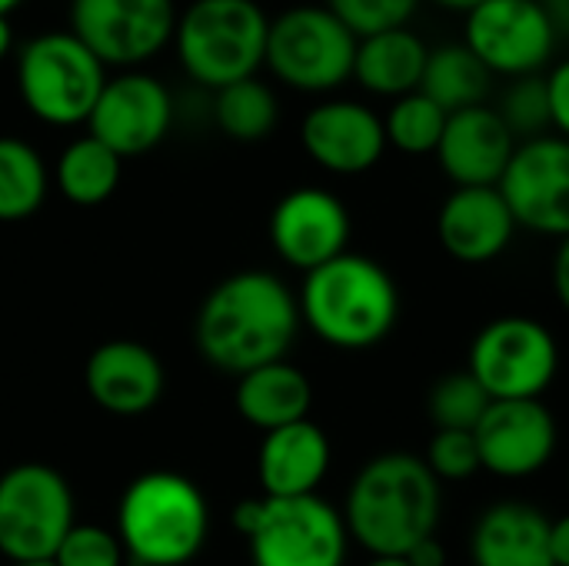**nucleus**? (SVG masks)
Returning <instances> with one entry per match:
<instances>
[{
    "instance_id": "8",
    "label": "nucleus",
    "mask_w": 569,
    "mask_h": 566,
    "mask_svg": "<svg viewBox=\"0 0 569 566\" xmlns=\"http://www.w3.org/2000/svg\"><path fill=\"white\" fill-rule=\"evenodd\" d=\"M353 57L357 37L323 3H300L270 20L263 67L300 93H333L353 80Z\"/></svg>"
},
{
    "instance_id": "12",
    "label": "nucleus",
    "mask_w": 569,
    "mask_h": 566,
    "mask_svg": "<svg viewBox=\"0 0 569 566\" xmlns=\"http://www.w3.org/2000/svg\"><path fill=\"white\" fill-rule=\"evenodd\" d=\"M173 0H70V33L103 67H137L173 43Z\"/></svg>"
},
{
    "instance_id": "3",
    "label": "nucleus",
    "mask_w": 569,
    "mask_h": 566,
    "mask_svg": "<svg viewBox=\"0 0 569 566\" xmlns=\"http://www.w3.org/2000/svg\"><path fill=\"white\" fill-rule=\"evenodd\" d=\"M300 320L337 350H370L387 340L400 317V290L383 264L363 254H340L303 274Z\"/></svg>"
},
{
    "instance_id": "28",
    "label": "nucleus",
    "mask_w": 569,
    "mask_h": 566,
    "mask_svg": "<svg viewBox=\"0 0 569 566\" xmlns=\"http://www.w3.org/2000/svg\"><path fill=\"white\" fill-rule=\"evenodd\" d=\"M47 197L43 157L20 137H0V224H20Z\"/></svg>"
},
{
    "instance_id": "31",
    "label": "nucleus",
    "mask_w": 569,
    "mask_h": 566,
    "mask_svg": "<svg viewBox=\"0 0 569 566\" xmlns=\"http://www.w3.org/2000/svg\"><path fill=\"white\" fill-rule=\"evenodd\" d=\"M497 113L503 117V123L510 127L517 143L553 133V127H550V97H547L543 73L510 80L500 103H497Z\"/></svg>"
},
{
    "instance_id": "5",
    "label": "nucleus",
    "mask_w": 569,
    "mask_h": 566,
    "mask_svg": "<svg viewBox=\"0 0 569 566\" xmlns=\"http://www.w3.org/2000/svg\"><path fill=\"white\" fill-rule=\"evenodd\" d=\"M253 566H343L350 534L343 514L320 494L250 497L233 507Z\"/></svg>"
},
{
    "instance_id": "14",
    "label": "nucleus",
    "mask_w": 569,
    "mask_h": 566,
    "mask_svg": "<svg viewBox=\"0 0 569 566\" xmlns=\"http://www.w3.org/2000/svg\"><path fill=\"white\" fill-rule=\"evenodd\" d=\"M173 123V97L163 80L127 70L107 77L90 117L87 133L110 147L120 160L150 153Z\"/></svg>"
},
{
    "instance_id": "39",
    "label": "nucleus",
    "mask_w": 569,
    "mask_h": 566,
    "mask_svg": "<svg viewBox=\"0 0 569 566\" xmlns=\"http://www.w3.org/2000/svg\"><path fill=\"white\" fill-rule=\"evenodd\" d=\"M543 7H547V13L553 20L557 33L569 37V0H543Z\"/></svg>"
},
{
    "instance_id": "42",
    "label": "nucleus",
    "mask_w": 569,
    "mask_h": 566,
    "mask_svg": "<svg viewBox=\"0 0 569 566\" xmlns=\"http://www.w3.org/2000/svg\"><path fill=\"white\" fill-rule=\"evenodd\" d=\"M363 566H410L407 557H370Z\"/></svg>"
},
{
    "instance_id": "36",
    "label": "nucleus",
    "mask_w": 569,
    "mask_h": 566,
    "mask_svg": "<svg viewBox=\"0 0 569 566\" xmlns=\"http://www.w3.org/2000/svg\"><path fill=\"white\" fill-rule=\"evenodd\" d=\"M410 566H447V547L440 544V537H427L420 540L410 554H407Z\"/></svg>"
},
{
    "instance_id": "2",
    "label": "nucleus",
    "mask_w": 569,
    "mask_h": 566,
    "mask_svg": "<svg viewBox=\"0 0 569 566\" xmlns=\"http://www.w3.org/2000/svg\"><path fill=\"white\" fill-rule=\"evenodd\" d=\"M443 484L423 457L407 450L377 454L347 490L343 524L370 557H407L420 540L437 537L443 517Z\"/></svg>"
},
{
    "instance_id": "37",
    "label": "nucleus",
    "mask_w": 569,
    "mask_h": 566,
    "mask_svg": "<svg viewBox=\"0 0 569 566\" xmlns=\"http://www.w3.org/2000/svg\"><path fill=\"white\" fill-rule=\"evenodd\" d=\"M553 290H557L560 307L569 314V237L560 240L557 257H553Z\"/></svg>"
},
{
    "instance_id": "25",
    "label": "nucleus",
    "mask_w": 569,
    "mask_h": 566,
    "mask_svg": "<svg viewBox=\"0 0 569 566\" xmlns=\"http://www.w3.org/2000/svg\"><path fill=\"white\" fill-rule=\"evenodd\" d=\"M490 87H493V73L480 63V57L463 40L430 47L420 93H427L437 107H443L447 113L480 107L487 103Z\"/></svg>"
},
{
    "instance_id": "33",
    "label": "nucleus",
    "mask_w": 569,
    "mask_h": 566,
    "mask_svg": "<svg viewBox=\"0 0 569 566\" xmlns=\"http://www.w3.org/2000/svg\"><path fill=\"white\" fill-rule=\"evenodd\" d=\"M423 464L430 467V474L440 484H460L477 477L480 467V450H477V437L470 430H433Z\"/></svg>"
},
{
    "instance_id": "11",
    "label": "nucleus",
    "mask_w": 569,
    "mask_h": 566,
    "mask_svg": "<svg viewBox=\"0 0 569 566\" xmlns=\"http://www.w3.org/2000/svg\"><path fill=\"white\" fill-rule=\"evenodd\" d=\"M463 43L493 77H533L553 63L560 33L543 0H483L463 13Z\"/></svg>"
},
{
    "instance_id": "22",
    "label": "nucleus",
    "mask_w": 569,
    "mask_h": 566,
    "mask_svg": "<svg viewBox=\"0 0 569 566\" xmlns=\"http://www.w3.org/2000/svg\"><path fill=\"white\" fill-rule=\"evenodd\" d=\"M473 566H553L550 517L527 500L490 504L470 534Z\"/></svg>"
},
{
    "instance_id": "9",
    "label": "nucleus",
    "mask_w": 569,
    "mask_h": 566,
    "mask_svg": "<svg viewBox=\"0 0 569 566\" xmlns=\"http://www.w3.org/2000/svg\"><path fill=\"white\" fill-rule=\"evenodd\" d=\"M467 370L490 400H540L560 374V344L533 317H497L473 337Z\"/></svg>"
},
{
    "instance_id": "26",
    "label": "nucleus",
    "mask_w": 569,
    "mask_h": 566,
    "mask_svg": "<svg viewBox=\"0 0 569 566\" xmlns=\"http://www.w3.org/2000/svg\"><path fill=\"white\" fill-rule=\"evenodd\" d=\"M123 160L97 137H77L57 160V190L77 207H97L113 197Z\"/></svg>"
},
{
    "instance_id": "18",
    "label": "nucleus",
    "mask_w": 569,
    "mask_h": 566,
    "mask_svg": "<svg viewBox=\"0 0 569 566\" xmlns=\"http://www.w3.org/2000/svg\"><path fill=\"white\" fill-rule=\"evenodd\" d=\"M517 137L497 113V107L480 103L447 117L437 163L453 187H497L513 160Z\"/></svg>"
},
{
    "instance_id": "38",
    "label": "nucleus",
    "mask_w": 569,
    "mask_h": 566,
    "mask_svg": "<svg viewBox=\"0 0 569 566\" xmlns=\"http://www.w3.org/2000/svg\"><path fill=\"white\" fill-rule=\"evenodd\" d=\"M550 564L569 566V514L550 520Z\"/></svg>"
},
{
    "instance_id": "24",
    "label": "nucleus",
    "mask_w": 569,
    "mask_h": 566,
    "mask_svg": "<svg viewBox=\"0 0 569 566\" xmlns=\"http://www.w3.org/2000/svg\"><path fill=\"white\" fill-rule=\"evenodd\" d=\"M427 53V40L410 27L360 37L353 57V80L373 97H407L420 90Z\"/></svg>"
},
{
    "instance_id": "7",
    "label": "nucleus",
    "mask_w": 569,
    "mask_h": 566,
    "mask_svg": "<svg viewBox=\"0 0 569 566\" xmlns=\"http://www.w3.org/2000/svg\"><path fill=\"white\" fill-rule=\"evenodd\" d=\"M103 83L107 67L70 30L37 33L17 53L20 100L50 127L87 123Z\"/></svg>"
},
{
    "instance_id": "41",
    "label": "nucleus",
    "mask_w": 569,
    "mask_h": 566,
    "mask_svg": "<svg viewBox=\"0 0 569 566\" xmlns=\"http://www.w3.org/2000/svg\"><path fill=\"white\" fill-rule=\"evenodd\" d=\"M430 3H437V7H443V10H453V13H467V10H473L477 3H483V0H430Z\"/></svg>"
},
{
    "instance_id": "17",
    "label": "nucleus",
    "mask_w": 569,
    "mask_h": 566,
    "mask_svg": "<svg viewBox=\"0 0 569 566\" xmlns=\"http://www.w3.org/2000/svg\"><path fill=\"white\" fill-rule=\"evenodd\" d=\"M300 143L307 157L337 177H357L373 170L387 153L383 117L363 100H320L300 123Z\"/></svg>"
},
{
    "instance_id": "34",
    "label": "nucleus",
    "mask_w": 569,
    "mask_h": 566,
    "mask_svg": "<svg viewBox=\"0 0 569 566\" xmlns=\"http://www.w3.org/2000/svg\"><path fill=\"white\" fill-rule=\"evenodd\" d=\"M57 566H123L127 554L120 537L100 524H73L53 554Z\"/></svg>"
},
{
    "instance_id": "27",
    "label": "nucleus",
    "mask_w": 569,
    "mask_h": 566,
    "mask_svg": "<svg viewBox=\"0 0 569 566\" xmlns=\"http://www.w3.org/2000/svg\"><path fill=\"white\" fill-rule=\"evenodd\" d=\"M213 120L230 140L253 143L273 133L280 120V103L260 77H247L213 90Z\"/></svg>"
},
{
    "instance_id": "44",
    "label": "nucleus",
    "mask_w": 569,
    "mask_h": 566,
    "mask_svg": "<svg viewBox=\"0 0 569 566\" xmlns=\"http://www.w3.org/2000/svg\"><path fill=\"white\" fill-rule=\"evenodd\" d=\"M10 566H57L53 560H33V564H10Z\"/></svg>"
},
{
    "instance_id": "4",
    "label": "nucleus",
    "mask_w": 569,
    "mask_h": 566,
    "mask_svg": "<svg viewBox=\"0 0 569 566\" xmlns=\"http://www.w3.org/2000/svg\"><path fill=\"white\" fill-rule=\"evenodd\" d=\"M210 510L200 487L173 470L130 480L117 507V537L137 566H187L207 544Z\"/></svg>"
},
{
    "instance_id": "40",
    "label": "nucleus",
    "mask_w": 569,
    "mask_h": 566,
    "mask_svg": "<svg viewBox=\"0 0 569 566\" xmlns=\"http://www.w3.org/2000/svg\"><path fill=\"white\" fill-rule=\"evenodd\" d=\"M13 50V27L7 17H0V60Z\"/></svg>"
},
{
    "instance_id": "43",
    "label": "nucleus",
    "mask_w": 569,
    "mask_h": 566,
    "mask_svg": "<svg viewBox=\"0 0 569 566\" xmlns=\"http://www.w3.org/2000/svg\"><path fill=\"white\" fill-rule=\"evenodd\" d=\"M20 3H23V0H0V17H10Z\"/></svg>"
},
{
    "instance_id": "21",
    "label": "nucleus",
    "mask_w": 569,
    "mask_h": 566,
    "mask_svg": "<svg viewBox=\"0 0 569 566\" xmlns=\"http://www.w3.org/2000/svg\"><path fill=\"white\" fill-rule=\"evenodd\" d=\"M330 460H333L330 440L323 427H317L310 417L263 434V444L257 454V477H260L263 497L317 494L330 474Z\"/></svg>"
},
{
    "instance_id": "19",
    "label": "nucleus",
    "mask_w": 569,
    "mask_h": 566,
    "mask_svg": "<svg viewBox=\"0 0 569 566\" xmlns=\"http://www.w3.org/2000/svg\"><path fill=\"white\" fill-rule=\"evenodd\" d=\"M513 237L517 220L500 187H453L437 210V240L460 264H490L510 250Z\"/></svg>"
},
{
    "instance_id": "29",
    "label": "nucleus",
    "mask_w": 569,
    "mask_h": 566,
    "mask_svg": "<svg viewBox=\"0 0 569 566\" xmlns=\"http://www.w3.org/2000/svg\"><path fill=\"white\" fill-rule=\"evenodd\" d=\"M447 110L437 107L427 93L413 90L407 97H397L383 117L387 130V147L407 153V157H427L437 153L443 127H447Z\"/></svg>"
},
{
    "instance_id": "13",
    "label": "nucleus",
    "mask_w": 569,
    "mask_h": 566,
    "mask_svg": "<svg viewBox=\"0 0 569 566\" xmlns=\"http://www.w3.org/2000/svg\"><path fill=\"white\" fill-rule=\"evenodd\" d=\"M507 207L513 210L517 227L569 237V140L547 133L537 140H523L513 150V160L497 183Z\"/></svg>"
},
{
    "instance_id": "10",
    "label": "nucleus",
    "mask_w": 569,
    "mask_h": 566,
    "mask_svg": "<svg viewBox=\"0 0 569 566\" xmlns=\"http://www.w3.org/2000/svg\"><path fill=\"white\" fill-rule=\"evenodd\" d=\"M73 524V494L60 470L17 464L0 474V554L10 564L53 560Z\"/></svg>"
},
{
    "instance_id": "20",
    "label": "nucleus",
    "mask_w": 569,
    "mask_h": 566,
    "mask_svg": "<svg viewBox=\"0 0 569 566\" xmlns=\"http://www.w3.org/2000/svg\"><path fill=\"white\" fill-rule=\"evenodd\" d=\"M83 384L100 410L113 417H140L160 404L167 374L150 347L137 340H107L90 354Z\"/></svg>"
},
{
    "instance_id": "32",
    "label": "nucleus",
    "mask_w": 569,
    "mask_h": 566,
    "mask_svg": "<svg viewBox=\"0 0 569 566\" xmlns=\"http://www.w3.org/2000/svg\"><path fill=\"white\" fill-rule=\"evenodd\" d=\"M423 0H323V7L360 40L380 30L410 27Z\"/></svg>"
},
{
    "instance_id": "1",
    "label": "nucleus",
    "mask_w": 569,
    "mask_h": 566,
    "mask_svg": "<svg viewBox=\"0 0 569 566\" xmlns=\"http://www.w3.org/2000/svg\"><path fill=\"white\" fill-rule=\"evenodd\" d=\"M300 324V304L280 277L240 270L207 294L193 337L210 367L243 377L257 367L287 360Z\"/></svg>"
},
{
    "instance_id": "30",
    "label": "nucleus",
    "mask_w": 569,
    "mask_h": 566,
    "mask_svg": "<svg viewBox=\"0 0 569 566\" xmlns=\"http://www.w3.org/2000/svg\"><path fill=\"white\" fill-rule=\"evenodd\" d=\"M490 394L470 370H453L430 387L427 414L437 430H477L483 414L490 410Z\"/></svg>"
},
{
    "instance_id": "6",
    "label": "nucleus",
    "mask_w": 569,
    "mask_h": 566,
    "mask_svg": "<svg viewBox=\"0 0 569 566\" xmlns=\"http://www.w3.org/2000/svg\"><path fill=\"white\" fill-rule=\"evenodd\" d=\"M270 17L257 0H193L177 13L173 47L180 67L203 87L257 77L267 60Z\"/></svg>"
},
{
    "instance_id": "15",
    "label": "nucleus",
    "mask_w": 569,
    "mask_h": 566,
    "mask_svg": "<svg viewBox=\"0 0 569 566\" xmlns=\"http://www.w3.org/2000/svg\"><path fill=\"white\" fill-rule=\"evenodd\" d=\"M473 437L480 467L503 480L540 474L560 447L557 417L543 400H493Z\"/></svg>"
},
{
    "instance_id": "23",
    "label": "nucleus",
    "mask_w": 569,
    "mask_h": 566,
    "mask_svg": "<svg viewBox=\"0 0 569 566\" xmlns=\"http://www.w3.org/2000/svg\"><path fill=\"white\" fill-rule=\"evenodd\" d=\"M233 404L250 427L270 434L310 417L313 387L300 367H293L290 360H277L237 377Z\"/></svg>"
},
{
    "instance_id": "35",
    "label": "nucleus",
    "mask_w": 569,
    "mask_h": 566,
    "mask_svg": "<svg viewBox=\"0 0 569 566\" xmlns=\"http://www.w3.org/2000/svg\"><path fill=\"white\" fill-rule=\"evenodd\" d=\"M547 97H550V127L557 137L569 140V57L557 60L547 73Z\"/></svg>"
},
{
    "instance_id": "16",
    "label": "nucleus",
    "mask_w": 569,
    "mask_h": 566,
    "mask_svg": "<svg viewBox=\"0 0 569 566\" xmlns=\"http://www.w3.org/2000/svg\"><path fill=\"white\" fill-rule=\"evenodd\" d=\"M270 244L287 267L310 274L347 254L350 210L323 187H297L270 214Z\"/></svg>"
}]
</instances>
